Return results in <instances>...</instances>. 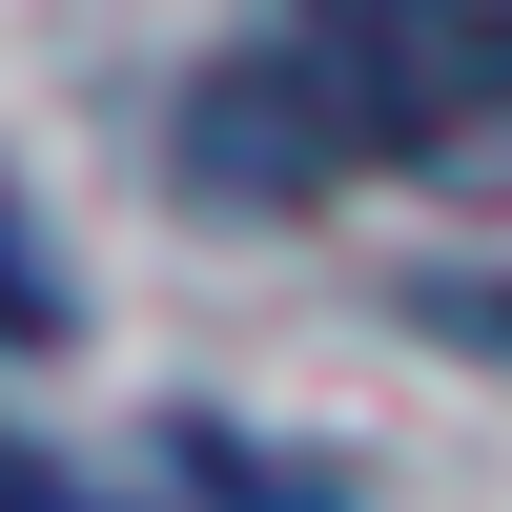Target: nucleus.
I'll list each match as a JSON object with an SVG mask.
<instances>
[{"mask_svg": "<svg viewBox=\"0 0 512 512\" xmlns=\"http://www.w3.org/2000/svg\"><path fill=\"white\" fill-rule=\"evenodd\" d=\"M0 512H103V492H82V472H41V451L0 431Z\"/></svg>", "mask_w": 512, "mask_h": 512, "instance_id": "nucleus-1", "label": "nucleus"}]
</instances>
